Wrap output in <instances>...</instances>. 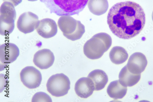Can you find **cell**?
Here are the masks:
<instances>
[{
    "mask_svg": "<svg viewBox=\"0 0 153 102\" xmlns=\"http://www.w3.org/2000/svg\"><path fill=\"white\" fill-rule=\"evenodd\" d=\"M145 22V14L143 8L131 1L114 5L107 16V23L111 31L124 39H130L138 35L144 28Z\"/></svg>",
    "mask_w": 153,
    "mask_h": 102,
    "instance_id": "obj_1",
    "label": "cell"
},
{
    "mask_svg": "<svg viewBox=\"0 0 153 102\" xmlns=\"http://www.w3.org/2000/svg\"><path fill=\"white\" fill-rule=\"evenodd\" d=\"M89 0H40L50 10L58 16L78 15Z\"/></svg>",
    "mask_w": 153,
    "mask_h": 102,
    "instance_id": "obj_2",
    "label": "cell"
},
{
    "mask_svg": "<svg viewBox=\"0 0 153 102\" xmlns=\"http://www.w3.org/2000/svg\"><path fill=\"white\" fill-rule=\"evenodd\" d=\"M112 43L111 38L108 34L105 33L97 34L84 45V54L90 59H99L109 49Z\"/></svg>",
    "mask_w": 153,
    "mask_h": 102,
    "instance_id": "obj_3",
    "label": "cell"
},
{
    "mask_svg": "<svg viewBox=\"0 0 153 102\" xmlns=\"http://www.w3.org/2000/svg\"><path fill=\"white\" fill-rule=\"evenodd\" d=\"M58 24L63 35L72 41L80 39L85 32L84 25L81 22L70 16H61L58 20Z\"/></svg>",
    "mask_w": 153,
    "mask_h": 102,
    "instance_id": "obj_4",
    "label": "cell"
},
{
    "mask_svg": "<svg viewBox=\"0 0 153 102\" xmlns=\"http://www.w3.org/2000/svg\"><path fill=\"white\" fill-rule=\"evenodd\" d=\"M14 5L4 2L0 8V34L8 36L14 30L16 13Z\"/></svg>",
    "mask_w": 153,
    "mask_h": 102,
    "instance_id": "obj_5",
    "label": "cell"
},
{
    "mask_svg": "<svg viewBox=\"0 0 153 102\" xmlns=\"http://www.w3.org/2000/svg\"><path fill=\"white\" fill-rule=\"evenodd\" d=\"M71 82L67 76L63 73L51 76L46 84L48 91L53 96L59 97L65 96L70 89Z\"/></svg>",
    "mask_w": 153,
    "mask_h": 102,
    "instance_id": "obj_6",
    "label": "cell"
},
{
    "mask_svg": "<svg viewBox=\"0 0 153 102\" xmlns=\"http://www.w3.org/2000/svg\"><path fill=\"white\" fill-rule=\"evenodd\" d=\"M21 81L24 85L30 89L39 87L42 80V76L39 70L33 66H27L21 71Z\"/></svg>",
    "mask_w": 153,
    "mask_h": 102,
    "instance_id": "obj_7",
    "label": "cell"
},
{
    "mask_svg": "<svg viewBox=\"0 0 153 102\" xmlns=\"http://www.w3.org/2000/svg\"><path fill=\"white\" fill-rule=\"evenodd\" d=\"M39 22V18L35 14L31 12H25L19 16L17 27L24 34L30 33L36 29Z\"/></svg>",
    "mask_w": 153,
    "mask_h": 102,
    "instance_id": "obj_8",
    "label": "cell"
},
{
    "mask_svg": "<svg viewBox=\"0 0 153 102\" xmlns=\"http://www.w3.org/2000/svg\"><path fill=\"white\" fill-rule=\"evenodd\" d=\"M53 53L49 49H43L38 51L34 54L33 62L41 69H46L51 67L55 61Z\"/></svg>",
    "mask_w": 153,
    "mask_h": 102,
    "instance_id": "obj_9",
    "label": "cell"
},
{
    "mask_svg": "<svg viewBox=\"0 0 153 102\" xmlns=\"http://www.w3.org/2000/svg\"><path fill=\"white\" fill-rule=\"evenodd\" d=\"M147 63L145 56L141 53L136 52L130 57L126 66L130 72L138 74H141L145 70Z\"/></svg>",
    "mask_w": 153,
    "mask_h": 102,
    "instance_id": "obj_10",
    "label": "cell"
},
{
    "mask_svg": "<svg viewBox=\"0 0 153 102\" xmlns=\"http://www.w3.org/2000/svg\"><path fill=\"white\" fill-rule=\"evenodd\" d=\"M36 29L38 34L46 39L54 36L58 32L56 22L53 20L49 18L39 21Z\"/></svg>",
    "mask_w": 153,
    "mask_h": 102,
    "instance_id": "obj_11",
    "label": "cell"
},
{
    "mask_svg": "<svg viewBox=\"0 0 153 102\" xmlns=\"http://www.w3.org/2000/svg\"><path fill=\"white\" fill-rule=\"evenodd\" d=\"M19 50L15 44L6 43L0 46V60L3 64L13 62L19 55Z\"/></svg>",
    "mask_w": 153,
    "mask_h": 102,
    "instance_id": "obj_12",
    "label": "cell"
},
{
    "mask_svg": "<svg viewBox=\"0 0 153 102\" xmlns=\"http://www.w3.org/2000/svg\"><path fill=\"white\" fill-rule=\"evenodd\" d=\"M74 89L78 96L82 98H87L93 94L95 87L91 79L88 77H82L76 82Z\"/></svg>",
    "mask_w": 153,
    "mask_h": 102,
    "instance_id": "obj_13",
    "label": "cell"
},
{
    "mask_svg": "<svg viewBox=\"0 0 153 102\" xmlns=\"http://www.w3.org/2000/svg\"><path fill=\"white\" fill-rule=\"evenodd\" d=\"M141 77V74H135L130 72L126 66L121 69L119 76L120 83L126 87L135 85L139 82Z\"/></svg>",
    "mask_w": 153,
    "mask_h": 102,
    "instance_id": "obj_14",
    "label": "cell"
},
{
    "mask_svg": "<svg viewBox=\"0 0 153 102\" xmlns=\"http://www.w3.org/2000/svg\"><path fill=\"white\" fill-rule=\"evenodd\" d=\"M88 77L93 82L95 90L99 91L102 90L108 82V76L103 70L99 69L94 70L88 74Z\"/></svg>",
    "mask_w": 153,
    "mask_h": 102,
    "instance_id": "obj_15",
    "label": "cell"
},
{
    "mask_svg": "<svg viewBox=\"0 0 153 102\" xmlns=\"http://www.w3.org/2000/svg\"><path fill=\"white\" fill-rule=\"evenodd\" d=\"M127 87L123 85L119 80L111 82L107 89V92L110 97L114 99H121L126 95Z\"/></svg>",
    "mask_w": 153,
    "mask_h": 102,
    "instance_id": "obj_16",
    "label": "cell"
},
{
    "mask_svg": "<svg viewBox=\"0 0 153 102\" xmlns=\"http://www.w3.org/2000/svg\"><path fill=\"white\" fill-rule=\"evenodd\" d=\"M88 6L92 13L100 16L105 13L109 5L107 0H89Z\"/></svg>",
    "mask_w": 153,
    "mask_h": 102,
    "instance_id": "obj_17",
    "label": "cell"
},
{
    "mask_svg": "<svg viewBox=\"0 0 153 102\" xmlns=\"http://www.w3.org/2000/svg\"><path fill=\"white\" fill-rule=\"evenodd\" d=\"M109 57L113 63L119 65L127 60L128 57V55L126 50L123 47L115 46L110 51Z\"/></svg>",
    "mask_w": 153,
    "mask_h": 102,
    "instance_id": "obj_18",
    "label": "cell"
},
{
    "mask_svg": "<svg viewBox=\"0 0 153 102\" xmlns=\"http://www.w3.org/2000/svg\"><path fill=\"white\" fill-rule=\"evenodd\" d=\"M32 102H52V100L50 97L45 93L42 92L36 93L33 97Z\"/></svg>",
    "mask_w": 153,
    "mask_h": 102,
    "instance_id": "obj_19",
    "label": "cell"
},
{
    "mask_svg": "<svg viewBox=\"0 0 153 102\" xmlns=\"http://www.w3.org/2000/svg\"><path fill=\"white\" fill-rule=\"evenodd\" d=\"M22 0H3L4 2H7L11 3L15 7H16L20 4Z\"/></svg>",
    "mask_w": 153,
    "mask_h": 102,
    "instance_id": "obj_20",
    "label": "cell"
},
{
    "mask_svg": "<svg viewBox=\"0 0 153 102\" xmlns=\"http://www.w3.org/2000/svg\"><path fill=\"white\" fill-rule=\"evenodd\" d=\"M28 1H38V0H28Z\"/></svg>",
    "mask_w": 153,
    "mask_h": 102,
    "instance_id": "obj_21",
    "label": "cell"
},
{
    "mask_svg": "<svg viewBox=\"0 0 153 102\" xmlns=\"http://www.w3.org/2000/svg\"><path fill=\"white\" fill-rule=\"evenodd\" d=\"M152 20L153 21V11L152 14Z\"/></svg>",
    "mask_w": 153,
    "mask_h": 102,
    "instance_id": "obj_22",
    "label": "cell"
}]
</instances>
